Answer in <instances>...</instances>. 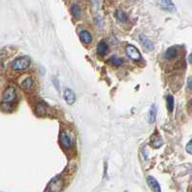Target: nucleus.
<instances>
[{"label": "nucleus", "instance_id": "nucleus-1", "mask_svg": "<svg viewBox=\"0 0 192 192\" xmlns=\"http://www.w3.org/2000/svg\"><path fill=\"white\" fill-rule=\"evenodd\" d=\"M30 64H31V62L28 58L21 57L15 60L12 63V68L15 71H22V70H25L30 66Z\"/></svg>", "mask_w": 192, "mask_h": 192}, {"label": "nucleus", "instance_id": "nucleus-2", "mask_svg": "<svg viewBox=\"0 0 192 192\" xmlns=\"http://www.w3.org/2000/svg\"><path fill=\"white\" fill-rule=\"evenodd\" d=\"M16 98V89L13 87H9L8 88L5 89V92H3L2 96V101L4 104H11Z\"/></svg>", "mask_w": 192, "mask_h": 192}, {"label": "nucleus", "instance_id": "nucleus-3", "mask_svg": "<svg viewBox=\"0 0 192 192\" xmlns=\"http://www.w3.org/2000/svg\"><path fill=\"white\" fill-rule=\"evenodd\" d=\"M126 54L131 60H136V62H138V60H140V59H141L139 51L133 45H128L126 47Z\"/></svg>", "mask_w": 192, "mask_h": 192}, {"label": "nucleus", "instance_id": "nucleus-4", "mask_svg": "<svg viewBox=\"0 0 192 192\" xmlns=\"http://www.w3.org/2000/svg\"><path fill=\"white\" fill-rule=\"evenodd\" d=\"M63 181L60 178H55L49 185V192H60L63 189Z\"/></svg>", "mask_w": 192, "mask_h": 192}, {"label": "nucleus", "instance_id": "nucleus-5", "mask_svg": "<svg viewBox=\"0 0 192 192\" xmlns=\"http://www.w3.org/2000/svg\"><path fill=\"white\" fill-rule=\"evenodd\" d=\"M60 144L65 149H68L71 147L72 145V140L70 138V136H68V134L65 131H63L62 133H60Z\"/></svg>", "mask_w": 192, "mask_h": 192}, {"label": "nucleus", "instance_id": "nucleus-6", "mask_svg": "<svg viewBox=\"0 0 192 192\" xmlns=\"http://www.w3.org/2000/svg\"><path fill=\"white\" fill-rule=\"evenodd\" d=\"M139 42L141 43V45L143 46V48L146 50V51H152L154 49V44L151 40L145 36V35H140L139 36Z\"/></svg>", "mask_w": 192, "mask_h": 192}, {"label": "nucleus", "instance_id": "nucleus-7", "mask_svg": "<svg viewBox=\"0 0 192 192\" xmlns=\"http://www.w3.org/2000/svg\"><path fill=\"white\" fill-rule=\"evenodd\" d=\"M65 102H66L68 105L74 104L75 100H76V96H75V93L72 92L71 89L66 88V89L65 90Z\"/></svg>", "mask_w": 192, "mask_h": 192}, {"label": "nucleus", "instance_id": "nucleus-8", "mask_svg": "<svg viewBox=\"0 0 192 192\" xmlns=\"http://www.w3.org/2000/svg\"><path fill=\"white\" fill-rule=\"evenodd\" d=\"M158 4L164 10H167L169 12H175L176 11V7L173 2L168 1V0H163V1H159Z\"/></svg>", "mask_w": 192, "mask_h": 192}, {"label": "nucleus", "instance_id": "nucleus-9", "mask_svg": "<svg viewBox=\"0 0 192 192\" xmlns=\"http://www.w3.org/2000/svg\"><path fill=\"white\" fill-rule=\"evenodd\" d=\"M178 56V48L173 46L170 47L166 50V52L164 53V59L165 60H173Z\"/></svg>", "mask_w": 192, "mask_h": 192}, {"label": "nucleus", "instance_id": "nucleus-10", "mask_svg": "<svg viewBox=\"0 0 192 192\" xmlns=\"http://www.w3.org/2000/svg\"><path fill=\"white\" fill-rule=\"evenodd\" d=\"M147 183H148L149 186L152 188V190L154 192H160V186H159V183H158V181L155 178L151 177V176L148 177L147 178Z\"/></svg>", "mask_w": 192, "mask_h": 192}, {"label": "nucleus", "instance_id": "nucleus-11", "mask_svg": "<svg viewBox=\"0 0 192 192\" xmlns=\"http://www.w3.org/2000/svg\"><path fill=\"white\" fill-rule=\"evenodd\" d=\"M79 36H80L81 40H82V42L86 44H89L90 42H92V35H90L89 32L87 31V30H83V31H81Z\"/></svg>", "mask_w": 192, "mask_h": 192}, {"label": "nucleus", "instance_id": "nucleus-12", "mask_svg": "<svg viewBox=\"0 0 192 192\" xmlns=\"http://www.w3.org/2000/svg\"><path fill=\"white\" fill-rule=\"evenodd\" d=\"M33 86H34V81L31 77H28V78L24 79L21 82V84H20V87H21L23 90H27V92L31 89L33 87Z\"/></svg>", "mask_w": 192, "mask_h": 192}, {"label": "nucleus", "instance_id": "nucleus-13", "mask_svg": "<svg viewBox=\"0 0 192 192\" xmlns=\"http://www.w3.org/2000/svg\"><path fill=\"white\" fill-rule=\"evenodd\" d=\"M108 49H109V47H108L106 42H100L98 44V46H97V54L98 55H102V56L106 55L107 52H108Z\"/></svg>", "mask_w": 192, "mask_h": 192}, {"label": "nucleus", "instance_id": "nucleus-14", "mask_svg": "<svg viewBox=\"0 0 192 192\" xmlns=\"http://www.w3.org/2000/svg\"><path fill=\"white\" fill-rule=\"evenodd\" d=\"M156 114H157V109H156V106L153 105L148 113V120L150 121V123H153L156 120Z\"/></svg>", "mask_w": 192, "mask_h": 192}, {"label": "nucleus", "instance_id": "nucleus-15", "mask_svg": "<svg viewBox=\"0 0 192 192\" xmlns=\"http://www.w3.org/2000/svg\"><path fill=\"white\" fill-rule=\"evenodd\" d=\"M115 16L121 22H126L128 20V17H127L126 14L123 11H121V10H117V11L115 12Z\"/></svg>", "mask_w": 192, "mask_h": 192}, {"label": "nucleus", "instance_id": "nucleus-16", "mask_svg": "<svg viewBox=\"0 0 192 192\" xmlns=\"http://www.w3.org/2000/svg\"><path fill=\"white\" fill-rule=\"evenodd\" d=\"M109 62L112 63L113 65H116V66H119V65H121L123 64V60H122V59H120V58H118V57H115V56L110 57V59H109Z\"/></svg>", "mask_w": 192, "mask_h": 192}, {"label": "nucleus", "instance_id": "nucleus-17", "mask_svg": "<svg viewBox=\"0 0 192 192\" xmlns=\"http://www.w3.org/2000/svg\"><path fill=\"white\" fill-rule=\"evenodd\" d=\"M167 108L169 112H172L173 108H174V98L172 95H168L167 96Z\"/></svg>", "mask_w": 192, "mask_h": 192}, {"label": "nucleus", "instance_id": "nucleus-18", "mask_svg": "<svg viewBox=\"0 0 192 192\" xmlns=\"http://www.w3.org/2000/svg\"><path fill=\"white\" fill-rule=\"evenodd\" d=\"M35 112L38 115H44L45 114V108L42 106V105H37L36 106V109H35Z\"/></svg>", "mask_w": 192, "mask_h": 192}, {"label": "nucleus", "instance_id": "nucleus-19", "mask_svg": "<svg viewBox=\"0 0 192 192\" xmlns=\"http://www.w3.org/2000/svg\"><path fill=\"white\" fill-rule=\"evenodd\" d=\"M71 13L72 15L75 16V17H79L81 16V10H80V7L76 4H74L72 7H71Z\"/></svg>", "mask_w": 192, "mask_h": 192}, {"label": "nucleus", "instance_id": "nucleus-20", "mask_svg": "<svg viewBox=\"0 0 192 192\" xmlns=\"http://www.w3.org/2000/svg\"><path fill=\"white\" fill-rule=\"evenodd\" d=\"M152 144H153L154 147L159 148V147H160L161 145H163V140H161L160 137H158V138L154 139V141H153V143H152Z\"/></svg>", "mask_w": 192, "mask_h": 192}, {"label": "nucleus", "instance_id": "nucleus-21", "mask_svg": "<svg viewBox=\"0 0 192 192\" xmlns=\"http://www.w3.org/2000/svg\"><path fill=\"white\" fill-rule=\"evenodd\" d=\"M186 152L189 153V154H192V139L189 141V142L186 144Z\"/></svg>", "mask_w": 192, "mask_h": 192}, {"label": "nucleus", "instance_id": "nucleus-22", "mask_svg": "<svg viewBox=\"0 0 192 192\" xmlns=\"http://www.w3.org/2000/svg\"><path fill=\"white\" fill-rule=\"evenodd\" d=\"M4 60H5V57L4 56H0V69L4 68Z\"/></svg>", "mask_w": 192, "mask_h": 192}, {"label": "nucleus", "instance_id": "nucleus-23", "mask_svg": "<svg viewBox=\"0 0 192 192\" xmlns=\"http://www.w3.org/2000/svg\"><path fill=\"white\" fill-rule=\"evenodd\" d=\"M187 86H188V88L192 92V78H189L188 79V82H187Z\"/></svg>", "mask_w": 192, "mask_h": 192}, {"label": "nucleus", "instance_id": "nucleus-24", "mask_svg": "<svg viewBox=\"0 0 192 192\" xmlns=\"http://www.w3.org/2000/svg\"><path fill=\"white\" fill-rule=\"evenodd\" d=\"M188 60H189V63L192 65V54L189 55V57H188Z\"/></svg>", "mask_w": 192, "mask_h": 192}, {"label": "nucleus", "instance_id": "nucleus-25", "mask_svg": "<svg viewBox=\"0 0 192 192\" xmlns=\"http://www.w3.org/2000/svg\"><path fill=\"white\" fill-rule=\"evenodd\" d=\"M191 105H192V100H191Z\"/></svg>", "mask_w": 192, "mask_h": 192}]
</instances>
